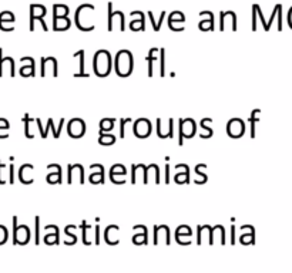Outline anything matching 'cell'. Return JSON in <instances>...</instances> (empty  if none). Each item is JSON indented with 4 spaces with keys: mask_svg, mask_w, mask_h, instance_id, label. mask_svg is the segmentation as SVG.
<instances>
[{
    "mask_svg": "<svg viewBox=\"0 0 292 273\" xmlns=\"http://www.w3.org/2000/svg\"><path fill=\"white\" fill-rule=\"evenodd\" d=\"M134 68V60L133 54L128 50H121L116 54L114 59V70L117 76L120 77H128L133 73Z\"/></svg>",
    "mask_w": 292,
    "mask_h": 273,
    "instance_id": "obj_1",
    "label": "cell"
},
{
    "mask_svg": "<svg viewBox=\"0 0 292 273\" xmlns=\"http://www.w3.org/2000/svg\"><path fill=\"white\" fill-rule=\"evenodd\" d=\"M111 54L107 50H98L94 54L93 68L97 77H107L111 73Z\"/></svg>",
    "mask_w": 292,
    "mask_h": 273,
    "instance_id": "obj_2",
    "label": "cell"
},
{
    "mask_svg": "<svg viewBox=\"0 0 292 273\" xmlns=\"http://www.w3.org/2000/svg\"><path fill=\"white\" fill-rule=\"evenodd\" d=\"M151 131H153V125H151V121L148 118H138L133 124V133L140 139L148 138L151 136Z\"/></svg>",
    "mask_w": 292,
    "mask_h": 273,
    "instance_id": "obj_3",
    "label": "cell"
},
{
    "mask_svg": "<svg viewBox=\"0 0 292 273\" xmlns=\"http://www.w3.org/2000/svg\"><path fill=\"white\" fill-rule=\"evenodd\" d=\"M67 133L74 139L81 138L86 134V122L81 118H73L67 122Z\"/></svg>",
    "mask_w": 292,
    "mask_h": 273,
    "instance_id": "obj_4",
    "label": "cell"
},
{
    "mask_svg": "<svg viewBox=\"0 0 292 273\" xmlns=\"http://www.w3.org/2000/svg\"><path fill=\"white\" fill-rule=\"evenodd\" d=\"M245 133V124L241 118H231L227 122V134L231 138H241Z\"/></svg>",
    "mask_w": 292,
    "mask_h": 273,
    "instance_id": "obj_5",
    "label": "cell"
},
{
    "mask_svg": "<svg viewBox=\"0 0 292 273\" xmlns=\"http://www.w3.org/2000/svg\"><path fill=\"white\" fill-rule=\"evenodd\" d=\"M126 174H127V170L123 164H116L110 168V179L116 185H123V184L127 182Z\"/></svg>",
    "mask_w": 292,
    "mask_h": 273,
    "instance_id": "obj_6",
    "label": "cell"
},
{
    "mask_svg": "<svg viewBox=\"0 0 292 273\" xmlns=\"http://www.w3.org/2000/svg\"><path fill=\"white\" fill-rule=\"evenodd\" d=\"M178 130L182 131L184 138H193L197 133V124L193 118H182L178 121Z\"/></svg>",
    "mask_w": 292,
    "mask_h": 273,
    "instance_id": "obj_7",
    "label": "cell"
},
{
    "mask_svg": "<svg viewBox=\"0 0 292 273\" xmlns=\"http://www.w3.org/2000/svg\"><path fill=\"white\" fill-rule=\"evenodd\" d=\"M47 170H56L55 172H50L46 176V181L50 184V185H55V184H61V167L58 164H50L47 165Z\"/></svg>",
    "mask_w": 292,
    "mask_h": 273,
    "instance_id": "obj_8",
    "label": "cell"
},
{
    "mask_svg": "<svg viewBox=\"0 0 292 273\" xmlns=\"http://www.w3.org/2000/svg\"><path fill=\"white\" fill-rule=\"evenodd\" d=\"M211 124H213V119H211V118H204V119H201L200 125H201V128H202V133L200 134V136H201L202 139H208V138H211L213 134H214L213 128L210 127Z\"/></svg>",
    "mask_w": 292,
    "mask_h": 273,
    "instance_id": "obj_9",
    "label": "cell"
},
{
    "mask_svg": "<svg viewBox=\"0 0 292 273\" xmlns=\"http://www.w3.org/2000/svg\"><path fill=\"white\" fill-rule=\"evenodd\" d=\"M35 170V167L32 165V164H24V165H21L19 168V179L21 184H24V185H30V184H33L35 182V179L33 178H29V179H26L24 178V174H26V171H33Z\"/></svg>",
    "mask_w": 292,
    "mask_h": 273,
    "instance_id": "obj_10",
    "label": "cell"
},
{
    "mask_svg": "<svg viewBox=\"0 0 292 273\" xmlns=\"http://www.w3.org/2000/svg\"><path fill=\"white\" fill-rule=\"evenodd\" d=\"M114 124H116V118H103L98 124L100 127V131L103 133H110L113 128H114Z\"/></svg>",
    "mask_w": 292,
    "mask_h": 273,
    "instance_id": "obj_11",
    "label": "cell"
},
{
    "mask_svg": "<svg viewBox=\"0 0 292 273\" xmlns=\"http://www.w3.org/2000/svg\"><path fill=\"white\" fill-rule=\"evenodd\" d=\"M74 57H77L78 63H80L78 73L74 74V77H89V74H86V73H84V50H80L78 53L74 54Z\"/></svg>",
    "mask_w": 292,
    "mask_h": 273,
    "instance_id": "obj_12",
    "label": "cell"
},
{
    "mask_svg": "<svg viewBox=\"0 0 292 273\" xmlns=\"http://www.w3.org/2000/svg\"><path fill=\"white\" fill-rule=\"evenodd\" d=\"M98 136H100V138H98V142L101 144V145H113L114 142H116V136H113V134H104L103 131H100L98 133Z\"/></svg>",
    "mask_w": 292,
    "mask_h": 273,
    "instance_id": "obj_13",
    "label": "cell"
},
{
    "mask_svg": "<svg viewBox=\"0 0 292 273\" xmlns=\"http://www.w3.org/2000/svg\"><path fill=\"white\" fill-rule=\"evenodd\" d=\"M20 74L23 76V77H35L36 76V68H35V60L29 64V66H23L21 68H20Z\"/></svg>",
    "mask_w": 292,
    "mask_h": 273,
    "instance_id": "obj_14",
    "label": "cell"
},
{
    "mask_svg": "<svg viewBox=\"0 0 292 273\" xmlns=\"http://www.w3.org/2000/svg\"><path fill=\"white\" fill-rule=\"evenodd\" d=\"M21 121L24 122V136H26V138H29V139H32L33 138V134L30 133V124L33 122V121H36V119H33V118L30 117L29 114H24L23 116V118H21Z\"/></svg>",
    "mask_w": 292,
    "mask_h": 273,
    "instance_id": "obj_15",
    "label": "cell"
},
{
    "mask_svg": "<svg viewBox=\"0 0 292 273\" xmlns=\"http://www.w3.org/2000/svg\"><path fill=\"white\" fill-rule=\"evenodd\" d=\"M202 168L205 170V168H207V165H205V164H198V165L195 167V174H197V175L201 176V178H200L198 181H194L197 185H202V184H205V182L208 181V178H207V175H205V174H204V172L201 171Z\"/></svg>",
    "mask_w": 292,
    "mask_h": 273,
    "instance_id": "obj_16",
    "label": "cell"
},
{
    "mask_svg": "<svg viewBox=\"0 0 292 273\" xmlns=\"http://www.w3.org/2000/svg\"><path fill=\"white\" fill-rule=\"evenodd\" d=\"M261 110H254L253 113L250 114V128H251V138H255V124L259 121V116Z\"/></svg>",
    "mask_w": 292,
    "mask_h": 273,
    "instance_id": "obj_17",
    "label": "cell"
},
{
    "mask_svg": "<svg viewBox=\"0 0 292 273\" xmlns=\"http://www.w3.org/2000/svg\"><path fill=\"white\" fill-rule=\"evenodd\" d=\"M157 51H158L157 49H151L150 53H148V56L146 57L147 63H148V77H153V63L156 60H158V57H154V54H156Z\"/></svg>",
    "mask_w": 292,
    "mask_h": 273,
    "instance_id": "obj_18",
    "label": "cell"
},
{
    "mask_svg": "<svg viewBox=\"0 0 292 273\" xmlns=\"http://www.w3.org/2000/svg\"><path fill=\"white\" fill-rule=\"evenodd\" d=\"M175 184L181 185V184H188L190 182V171H181L174 176Z\"/></svg>",
    "mask_w": 292,
    "mask_h": 273,
    "instance_id": "obj_19",
    "label": "cell"
},
{
    "mask_svg": "<svg viewBox=\"0 0 292 273\" xmlns=\"http://www.w3.org/2000/svg\"><path fill=\"white\" fill-rule=\"evenodd\" d=\"M49 121H50V130H53V136L57 139V138H60L61 130H63V125H64V118H61V119H60V124H58L57 130H56V127H55V124H53V119H52V118H49Z\"/></svg>",
    "mask_w": 292,
    "mask_h": 273,
    "instance_id": "obj_20",
    "label": "cell"
},
{
    "mask_svg": "<svg viewBox=\"0 0 292 273\" xmlns=\"http://www.w3.org/2000/svg\"><path fill=\"white\" fill-rule=\"evenodd\" d=\"M90 182L91 184H94V185H97V184H104V172L103 171H100V172H94V174H91L90 175Z\"/></svg>",
    "mask_w": 292,
    "mask_h": 273,
    "instance_id": "obj_21",
    "label": "cell"
},
{
    "mask_svg": "<svg viewBox=\"0 0 292 273\" xmlns=\"http://www.w3.org/2000/svg\"><path fill=\"white\" fill-rule=\"evenodd\" d=\"M165 51H164V49H161L160 50V76L161 77H164L165 76Z\"/></svg>",
    "mask_w": 292,
    "mask_h": 273,
    "instance_id": "obj_22",
    "label": "cell"
},
{
    "mask_svg": "<svg viewBox=\"0 0 292 273\" xmlns=\"http://www.w3.org/2000/svg\"><path fill=\"white\" fill-rule=\"evenodd\" d=\"M131 122V118H121L120 119V136L124 138L126 136V124Z\"/></svg>",
    "mask_w": 292,
    "mask_h": 273,
    "instance_id": "obj_23",
    "label": "cell"
},
{
    "mask_svg": "<svg viewBox=\"0 0 292 273\" xmlns=\"http://www.w3.org/2000/svg\"><path fill=\"white\" fill-rule=\"evenodd\" d=\"M130 26H131L133 30H144V19L133 20Z\"/></svg>",
    "mask_w": 292,
    "mask_h": 273,
    "instance_id": "obj_24",
    "label": "cell"
},
{
    "mask_svg": "<svg viewBox=\"0 0 292 273\" xmlns=\"http://www.w3.org/2000/svg\"><path fill=\"white\" fill-rule=\"evenodd\" d=\"M113 17H114V13H113V4L109 3V30H110V32L113 30Z\"/></svg>",
    "mask_w": 292,
    "mask_h": 273,
    "instance_id": "obj_25",
    "label": "cell"
},
{
    "mask_svg": "<svg viewBox=\"0 0 292 273\" xmlns=\"http://www.w3.org/2000/svg\"><path fill=\"white\" fill-rule=\"evenodd\" d=\"M10 125H9V121L6 118H0V130H9Z\"/></svg>",
    "mask_w": 292,
    "mask_h": 273,
    "instance_id": "obj_26",
    "label": "cell"
},
{
    "mask_svg": "<svg viewBox=\"0 0 292 273\" xmlns=\"http://www.w3.org/2000/svg\"><path fill=\"white\" fill-rule=\"evenodd\" d=\"M10 171H9V178H10V184H15V165L10 164Z\"/></svg>",
    "mask_w": 292,
    "mask_h": 273,
    "instance_id": "obj_27",
    "label": "cell"
},
{
    "mask_svg": "<svg viewBox=\"0 0 292 273\" xmlns=\"http://www.w3.org/2000/svg\"><path fill=\"white\" fill-rule=\"evenodd\" d=\"M153 168H154V174H156V184H160V167L157 164H153Z\"/></svg>",
    "mask_w": 292,
    "mask_h": 273,
    "instance_id": "obj_28",
    "label": "cell"
},
{
    "mask_svg": "<svg viewBox=\"0 0 292 273\" xmlns=\"http://www.w3.org/2000/svg\"><path fill=\"white\" fill-rule=\"evenodd\" d=\"M165 184H170V164H165Z\"/></svg>",
    "mask_w": 292,
    "mask_h": 273,
    "instance_id": "obj_29",
    "label": "cell"
},
{
    "mask_svg": "<svg viewBox=\"0 0 292 273\" xmlns=\"http://www.w3.org/2000/svg\"><path fill=\"white\" fill-rule=\"evenodd\" d=\"M36 124H37V128H39L40 136H41V138H43V136H44V128H43V125H41V121H40V118H36Z\"/></svg>",
    "mask_w": 292,
    "mask_h": 273,
    "instance_id": "obj_30",
    "label": "cell"
},
{
    "mask_svg": "<svg viewBox=\"0 0 292 273\" xmlns=\"http://www.w3.org/2000/svg\"><path fill=\"white\" fill-rule=\"evenodd\" d=\"M3 63H4V57H3V51L0 49V77L3 76Z\"/></svg>",
    "mask_w": 292,
    "mask_h": 273,
    "instance_id": "obj_31",
    "label": "cell"
},
{
    "mask_svg": "<svg viewBox=\"0 0 292 273\" xmlns=\"http://www.w3.org/2000/svg\"><path fill=\"white\" fill-rule=\"evenodd\" d=\"M39 216H36V243H39Z\"/></svg>",
    "mask_w": 292,
    "mask_h": 273,
    "instance_id": "obj_32",
    "label": "cell"
},
{
    "mask_svg": "<svg viewBox=\"0 0 292 273\" xmlns=\"http://www.w3.org/2000/svg\"><path fill=\"white\" fill-rule=\"evenodd\" d=\"M175 170H182V171H190L188 165H185V164H178V165H175Z\"/></svg>",
    "mask_w": 292,
    "mask_h": 273,
    "instance_id": "obj_33",
    "label": "cell"
},
{
    "mask_svg": "<svg viewBox=\"0 0 292 273\" xmlns=\"http://www.w3.org/2000/svg\"><path fill=\"white\" fill-rule=\"evenodd\" d=\"M49 130H50V121L47 119V125H46V128H44V136H43V139L47 138V133H49Z\"/></svg>",
    "mask_w": 292,
    "mask_h": 273,
    "instance_id": "obj_34",
    "label": "cell"
},
{
    "mask_svg": "<svg viewBox=\"0 0 292 273\" xmlns=\"http://www.w3.org/2000/svg\"><path fill=\"white\" fill-rule=\"evenodd\" d=\"M6 165L4 164H1V161H0V185H3L4 184V181H3V178H1V170L4 168Z\"/></svg>",
    "mask_w": 292,
    "mask_h": 273,
    "instance_id": "obj_35",
    "label": "cell"
}]
</instances>
